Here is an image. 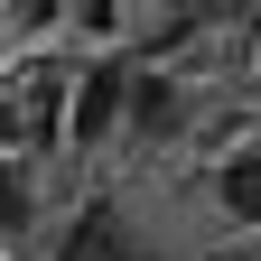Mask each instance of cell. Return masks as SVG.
Listing matches in <instances>:
<instances>
[{"label":"cell","instance_id":"6da1fadb","mask_svg":"<svg viewBox=\"0 0 261 261\" xmlns=\"http://www.w3.org/2000/svg\"><path fill=\"white\" fill-rule=\"evenodd\" d=\"M121 103H130V56H103L93 75H75V93H65V140L93 149L121 130Z\"/></svg>","mask_w":261,"mask_h":261},{"label":"cell","instance_id":"7a4b0ae2","mask_svg":"<svg viewBox=\"0 0 261 261\" xmlns=\"http://www.w3.org/2000/svg\"><path fill=\"white\" fill-rule=\"evenodd\" d=\"M56 261H168L140 224H130L121 205H84L75 224H65V243H56Z\"/></svg>","mask_w":261,"mask_h":261},{"label":"cell","instance_id":"3957f363","mask_svg":"<svg viewBox=\"0 0 261 261\" xmlns=\"http://www.w3.org/2000/svg\"><path fill=\"white\" fill-rule=\"evenodd\" d=\"M130 130H149V140H168V130H187V93L168 75H149V65H130V103H121Z\"/></svg>","mask_w":261,"mask_h":261},{"label":"cell","instance_id":"277c9868","mask_svg":"<svg viewBox=\"0 0 261 261\" xmlns=\"http://www.w3.org/2000/svg\"><path fill=\"white\" fill-rule=\"evenodd\" d=\"M215 205H224V224L261 233V149H233V159L215 168Z\"/></svg>","mask_w":261,"mask_h":261},{"label":"cell","instance_id":"5b68a950","mask_svg":"<svg viewBox=\"0 0 261 261\" xmlns=\"http://www.w3.org/2000/svg\"><path fill=\"white\" fill-rule=\"evenodd\" d=\"M28 215H38V196H28V159H0V233H19Z\"/></svg>","mask_w":261,"mask_h":261}]
</instances>
